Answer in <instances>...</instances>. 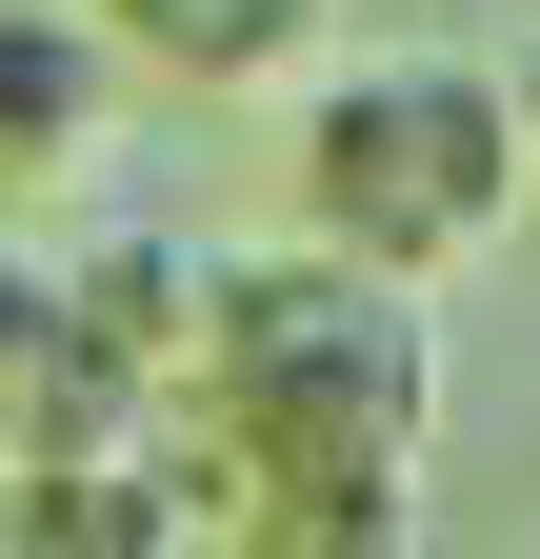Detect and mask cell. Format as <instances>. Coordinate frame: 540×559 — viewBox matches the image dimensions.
<instances>
[{
    "instance_id": "obj_6",
    "label": "cell",
    "mask_w": 540,
    "mask_h": 559,
    "mask_svg": "<svg viewBox=\"0 0 540 559\" xmlns=\"http://www.w3.org/2000/svg\"><path fill=\"white\" fill-rule=\"evenodd\" d=\"M81 419H161L141 380H101L81 300H60V260H0V479H21L40 440H81Z\"/></svg>"
},
{
    "instance_id": "obj_3",
    "label": "cell",
    "mask_w": 540,
    "mask_h": 559,
    "mask_svg": "<svg viewBox=\"0 0 540 559\" xmlns=\"http://www.w3.org/2000/svg\"><path fill=\"white\" fill-rule=\"evenodd\" d=\"M0 539L21 559H180L200 539V479H180V419H81L0 479Z\"/></svg>"
},
{
    "instance_id": "obj_7",
    "label": "cell",
    "mask_w": 540,
    "mask_h": 559,
    "mask_svg": "<svg viewBox=\"0 0 540 559\" xmlns=\"http://www.w3.org/2000/svg\"><path fill=\"white\" fill-rule=\"evenodd\" d=\"M501 81H520V140H540V60H501Z\"/></svg>"
},
{
    "instance_id": "obj_4",
    "label": "cell",
    "mask_w": 540,
    "mask_h": 559,
    "mask_svg": "<svg viewBox=\"0 0 540 559\" xmlns=\"http://www.w3.org/2000/svg\"><path fill=\"white\" fill-rule=\"evenodd\" d=\"M120 40V81H180V100H281L341 60V0H81Z\"/></svg>"
},
{
    "instance_id": "obj_5",
    "label": "cell",
    "mask_w": 540,
    "mask_h": 559,
    "mask_svg": "<svg viewBox=\"0 0 540 559\" xmlns=\"http://www.w3.org/2000/svg\"><path fill=\"white\" fill-rule=\"evenodd\" d=\"M120 140V40L81 0H0V180H81Z\"/></svg>"
},
{
    "instance_id": "obj_2",
    "label": "cell",
    "mask_w": 540,
    "mask_h": 559,
    "mask_svg": "<svg viewBox=\"0 0 540 559\" xmlns=\"http://www.w3.org/2000/svg\"><path fill=\"white\" fill-rule=\"evenodd\" d=\"M540 200V140H520V81L460 40H341L301 81V260H361L400 300H441L481 240H520Z\"/></svg>"
},
{
    "instance_id": "obj_1",
    "label": "cell",
    "mask_w": 540,
    "mask_h": 559,
    "mask_svg": "<svg viewBox=\"0 0 540 559\" xmlns=\"http://www.w3.org/2000/svg\"><path fill=\"white\" fill-rule=\"evenodd\" d=\"M441 460V300H400L361 260H221L180 380V479L200 500H421Z\"/></svg>"
}]
</instances>
